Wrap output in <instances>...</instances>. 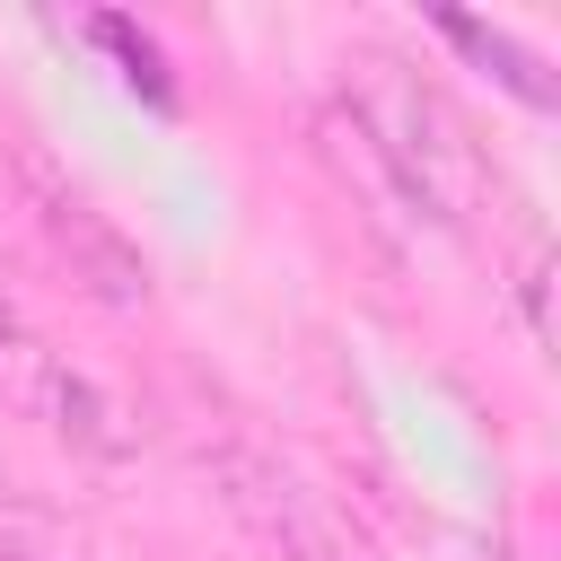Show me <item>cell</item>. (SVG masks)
Returning <instances> with one entry per match:
<instances>
[{"label": "cell", "mask_w": 561, "mask_h": 561, "mask_svg": "<svg viewBox=\"0 0 561 561\" xmlns=\"http://www.w3.org/2000/svg\"><path fill=\"white\" fill-rule=\"evenodd\" d=\"M351 123L377 140V158L403 175V193L421 202L430 228H465V210L482 202V149L465 140L456 105L394 53H359L351 70Z\"/></svg>", "instance_id": "obj_1"}, {"label": "cell", "mask_w": 561, "mask_h": 561, "mask_svg": "<svg viewBox=\"0 0 561 561\" xmlns=\"http://www.w3.org/2000/svg\"><path fill=\"white\" fill-rule=\"evenodd\" d=\"M0 403L26 412V421H44L61 447H79V456H96V465L140 456V412H131L96 368H79L70 351H53L35 324H26V333H0Z\"/></svg>", "instance_id": "obj_2"}, {"label": "cell", "mask_w": 561, "mask_h": 561, "mask_svg": "<svg viewBox=\"0 0 561 561\" xmlns=\"http://www.w3.org/2000/svg\"><path fill=\"white\" fill-rule=\"evenodd\" d=\"M202 465H210V491L228 500V517H237L263 552H280V561H351V543H342V526L316 508V491H307L289 465H272L263 447L219 438Z\"/></svg>", "instance_id": "obj_3"}, {"label": "cell", "mask_w": 561, "mask_h": 561, "mask_svg": "<svg viewBox=\"0 0 561 561\" xmlns=\"http://www.w3.org/2000/svg\"><path fill=\"white\" fill-rule=\"evenodd\" d=\"M35 219H44V245L61 254L70 289H79L88 307H105V316H140V307L158 298L149 254H140L105 210H88L79 193H44V202H35Z\"/></svg>", "instance_id": "obj_4"}, {"label": "cell", "mask_w": 561, "mask_h": 561, "mask_svg": "<svg viewBox=\"0 0 561 561\" xmlns=\"http://www.w3.org/2000/svg\"><path fill=\"white\" fill-rule=\"evenodd\" d=\"M316 149L333 158V175H342V184H351V193H359V202H368L377 219H403V228H430V219H421V202L403 193V175H394V167L377 158V140H368V131L351 123V105H342V96H333V105L316 114Z\"/></svg>", "instance_id": "obj_5"}, {"label": "cell", "mask_w": 561, "mask_h": 561, "mask_svg": "<svg viewBox=\"0 0 561 561\" xmlns=\"http://www.w3.org/2000/svg\"><path fill=\"white\" fill-rule=\"evenodd\" d=\"M0 561H105L88 526H70L44 500H0Z\"/></svg>", "instance_id": "obj_6"}, {"label": "cell", "mask_w": 561, "mask_h": 561, "mask_svg": "<svg viewBox=\"0 0 561 561\" xmlns=\"http://www.w3.org/2000/svg\"><path fill=\"white\" fill-rule=\"evenodd\" d=\"M438 35H447V44H465L473 61H491L526 105H552V79H543V61H535L517 35H500V26H482V18H438Z\"/></svg>", "instance_id": "obj_7"}, {"label": "cell", "mask_w": 561, "mask_h": 561, "mask_svg": "<svg viewBox=\"0 0 561 561\" xmlns=\"http://www.w3.org/2000/svg\"><path fill=\"white\" fill-rule=\"evenodd\" d=\"M96 35H105V44H114V53L131 61V79H149V96H167V79H158V53H149V35H131L123 18H96Z\"/></svg>", "instance_id": "obj_8"}, {"label": "cell", "mask_w": 561, "mask_h": 561, "mask_svg": "<svg viewBox=\"0 0 561 561\" xmlns=\"http://www.w3.org/2000/svg\"><path fill=\"white\" fill-rule=\"evenodd\" d=\"M0 333H26V289L9 272V254H0Z\"/></svg>", "instance_id": "obj_9"}]
</instances>
